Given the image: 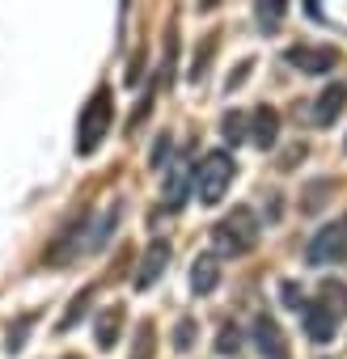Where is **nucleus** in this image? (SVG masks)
<instances>
[{
	"label": "nucleus",
	"mask_w": 347,
	"mask_h": 359,
	"mask_svg": "<svg viewBox=\"0 0 347 359\" xmlns=\"http://www.w3.org/2000/svg\"><path fill=\"white\" fill-rule=\"evenodd\" d=\"M191 169L187 165H174L169 173H165V187H161V199H165V212H178L183 203H187V191H191Z\"/></svg>",
	"instance_id": "nucleus-10"
},
{
	"label": "nucleus",
	"mask_w": 347,
	"mask_h": 359,
	"mask_svg": "<svg viewBox=\"0 0 347 359\" xmlns=\"http://www.w3.org/2000/svg\"><path fill=\"white\" fill-rule=\"evenodd\" d=\"M343 220H347V216H343Z\"/></svg>",
	"instance_id": "nucleus-24"
},
{
	"label": "nucleus",
	"mask_w": 347,
	"mask_h": 359,
	"mask_svg": "<svg viewBox=\"0 0 347 359\" xmlns=\"http://www.w3.org/2000/svg\"><path fill=\"white\" fill-rule=\"evenodd\" d=\"M275 135H280V114L271 106H258L250 114V140H254V148H271Z\"/></svg>",
	"instance_id": "nucleus-12"
},
{
	"label": "nucleus",
	"mask_w": 347,
	"mask_h": 359,
	"mask_svg": "<svg viewBox=\"0 0 347 359\" xmlns=\"http://www.w3.org/2000/svg\"><path fill=\"white\" fill-rule=\"evenodd\" d=\"M284 13H288V0H258V5H254V18H258L263 34H275L280 22H284Z\"/></svg>",
	"instance_id": "nucleus-13"
},
{
	"label": "nucleus",
	"mask_w": 347,
	"mask_h": 359,
	"mask_svg": "<svg viewBox=\"0 0 347 359\" xmlns=\"http://www.w3.org/2000/svg\"><path fill=\"white\" fill-rule=\"evenodd\" d=\"M343 258H347V220H330L309 237L305 262L309 266H330V262H343Z\"/></svg>",
	"instance_id": "nucleus-4"
},
{
	"label": "nucleus",
	"mask_w": 347,
	"mask_h": 359,
	"mask_svg": "<svg viewBox=\"0 0 347 359\" xmlns=\"http://www.w3.org/2000/svg\"><path fill=\"white\" fill-rule=\"evenodd\" d=\"M152 342H157V330L144 321V325L136 330V346H131V359H152Z\"/></svg>",
	"instance_id": "nucleus-17"
},
{
	"label": "nucleus",
	"mask_w": 347,
	"mask_h": 359,
	"mask_svg": "<svg viewBox=\"0 0 347 359\" xmlns=\"http://www.w3.org/2000/svg\"><path fill=\"white\" fill-rule=\"evenodd\" d=\"M233 173H237V165H233V156H229V152H208V156L199 161L195 182H199V199H204L208 208H216V203L229 195Z\"/></svg>",
	"instance_id": "nucleus-3"
},
{
	"label": "nucleus",
	"mask_w": 347,
	"mask_h": 359,
	"mask_svg": "<svg viewBox=\"0 0 347 359\" xmlns=\"http://www.w3.org/2000/svg\"><path fill=\"white\" fill-rule=\"evenodd\" d=\"M280 296H284L296 313H305V296H301V287H296V283H280Z\"/></svg>",
	"instance_id": "nucleus-21"
},
{
	"label": "nucleus",
	"mask_w": 347,
	"mask_h": 359,
	"mask_svg": "<svg viewBox=\"0 0 347 359\" xmlns=\"http://www.w3.org/2000/svg\"><path fill=\"white\" fill-rule=\"evenodd\" d=\"M216 283H221V258L212 250V254H199L195 258V266H191V292L195 296H208V292H216Z\"/></svg>",
	"instance_id": "nucleus-11"
},
{
	"label": "nucleus",
	"mask_w": 347,
	"mask_h": 359,
	"mask_svg": "<svg viewBox=\"0 0 347 359\" xmlns=\"http://www.w3.org/2000/svg\"><path fill=\"white\" fill-rule=\"evenodd\" d=\"M89 296H93V292H81V296H77V300H72V309H68V317H64V321H60V330H68V325H72V321H77V317H81V313H85V304H89Z\"/></svg>",
	"instance_id": "nucleus-22"
},
{
	"label": "nucleus",
	"mask_w": 347,
	"mask_h": 359,
	"mask_svg": "<svg viewBox=\"0 0 347 359\" xmlns=\"http://www.w3.org/2000/svg\"><path fill=\"white\" fill-rule=\"evenodd\" d=\"M30 325H34V313H26L18 325H9V342H5V346H9V355L26 346V334H30Z\"/></svg>",
	"instance_id": "nucleus-18"
},
{
	"label": "nucleus",
	"mask_w": 347,
	"mask_h": 359,
	"mask_svg": "<svg viewBox=\"0 0 347 359\" xmlns=\"http://www.w3.org/2000/svg\"><path fill=\"white\" fill-rule=\"evenodd\" d=\"M339 313L330 309V304H322V300H313V304H305V334L313 338V346H326V342H334V334H339Z\"/></svg>",
	"instance_id": "nucleus-8"
},
{
	"label": "nucleus",
	"mask_w": 347,
	"mask_h": 359,
	"mask_svg": "<svg viewBox=\"0 0 347 359\" xmlns=\"http://www.w3.org/2000/svg\"><path fill=\"white\" fill-rule=\"evenodd\" d=\"M110 118H114V106H110V89H93V97L81 106V118H77V152L89 156L98 152V144L106 140L110 131Z\"/></svg>",
	"instance_id": "nucleus-1"
},
{
	"label": "nucleus",
	"mask_w": 347,
	"mask_h": 359,
	"mask_svg": "<svg viewBox=\"0 0 347 359\" xmlns=\"http://www.w3.org/2000/svg\"><path fill=\"white\" fill-rule=\"evenodd\" d=\"M216 351H221V355H237V325H225V330H221Z\"/></svg>",
	"instance_id": "nucleus-20"
},
{
	"label": "nucleus",
	"mask_w": 347,
	"mask_h": 359,
	"mask_svg": "<svg viewBox=\"0 0 347 359\" xmlns=\"http://www.w3.org/2000/svg\"><path fill=\"white\" fill-rule=\"evenodd\" d=\"M250 342H254L258 355H267V359H288V338H284V330L275 325L271 313H258V317H254V325H250Z\"/></svg>",
	"instance_id": "nucleus-5"
},
{
	"label": "nucleus",
	"mask_w": 347,
	"mask_h": 359,
	"mask_svg": "<svg viewBox=\"0 0 347 359\" xmlns=\"http://www.w3.org/2000/svg\"><path fill=\"white\" fill-rule=\"evenodd\" d=\"M174 346H178V351L195 346V321H178V330H174Z\"/></svg>",
	"instance_id": "nucleus-19"
},
{
	"label": "nucleus",
	"mask_w": 347,
	"mask_h": 359,
	"mask_svg": "<svg viewBox=\"0 0 347 359\" xmlns=\"http://www.w3.org/2000/svg\"><path fill=\"white\" fill-rule=\"evenodd\" d=\"M317 300H322V304H330L339 317H347V287H343L339 279H326V283L317 287Z\"/></svg>",
	"instance_id": "nucleus-15"
},
{
	"label": "nucleus",
	"mask_w": 347,
	"mask_h": 359,
	"mask_svg": "<svg viewBox=\"0 0 347 359\" xmlns=\"http://www.w3.org/2000/svg\"><path fill=\"white\" fill-rule=\"evenodd\" d=\"M212 241H216V254H225V258L250 254L254 241H258V216H254L250 208H233V212L212 229Z\"/></svg>",
	"instance_id": "nucleus-2"
},
{
	"label": "nucleus",
	"mask_w": 347,
	"mask_h": 359,
	"mask_svg": "<svg viewBox=\"0 0 347 359\" xmlns=\"http://www.w3.org/2000/svg\"><path fill=\"white\" fill-rule=\"evenodd\" d=\"M64 359H77V355H64Z\"/></svg>",
	"instance_id": "nucleus-23"
},
{
	"label": "nucleus",
	"mask_w": 347,
	"mask_h": 359,
	"mask_svg": "<svg viewBox=\"0 0 347 359\" xmlns=\"http://www.w3.org/2000/svg\"><path fill=\"white\" fill-rule=\"evenodd\" d=\"M119 330H123V309L119 304L114 309H102V317H98V346L110 351L119 342Z\"/></svg>",
	"instance_id": "nucleus-14"
},
{
	"label": "nucleus",
	"mask_w": 347,
	"mask_h": 359,
	"mask_svg": "<svg viewBox=\"0 0 347 359\" xmlns=\"http://www.w3.org/2000/svg\"><path fill=\"white\" fill-rule=\"evenodd\" d=\"M225 135H229L233 144H246V140H250V118H246L242 110H229V114H225Z\"/></svg>",
	"instance_id": "nucleus-16"
},
{
	"label": "nucleus",
	"mask_w": 347,
	"mask_h": 359,
	"mask_svg": "<svg viewBox=\"0 0 347 359\" xmlns=\"http://www.w3.org/2000/svg\"><path fill=\"white\" fill-rule=\"evenodd\" d=\"M169 241L165 237H157V241H148V250H144V258H140V271H136V292H148L161 275H165V266H169Z\"/></svg>",
	"instance_id": "nucleus-7"
},
{
	"label": "nucleus",
	"mask_w": 347,
	"mask_h": 359,
	"mask_svg": "<svg viewBox=\"0 0 347 359\" xmlns=\"http://www.w3.org/2000/svg\"><path fill=\"white\" fill-rule=\"evenodd\" d=\"M284 60H288V68H296L305 76H317V72H330L339 64V51L334 47H288Z\"/></svg>",
	"instance_id": "nucleus-6"
},
{
	"label": "nucleus",
	"mask_w": 347,
	"mask_h": 359,
	"mask_svg": "<svg viewBox=\"0 0 347 359\" xmlns=\"http://www.w3.org/2000/svg\"><path fill=\"white\" fill-rule=\"evenodd\" d=\"M343 106H347V85H326L322 89V97L313 102V110H309V123H317V127H330L339 114H343Z\"/></svg>",
	"instance_id": "nucleus-9"
}]
</instances>
